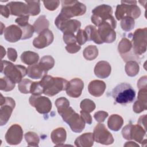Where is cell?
Wrapping results in <instances>:
<instances>
[{
  "label": "cell",
  "mask_w": 147,
  "mask_h": 147,
  "mask_svg": "<svg viewBox=\"0 0 147 147\" xmlns=\"http://www.w3.org/2000/svg\"><path fill=\"white\" fill-rule=\"evenodd\" d=\"M30 93L35 95H40L43 94V88L40 84V81L32 82L30 88Z\"/></svg>",
  "instance_id": "ab89813d"
},
{
  "label": "cell",
  "mask_w": 147,
  "mask_h": 147,
  "mask_svg": "<svg viewBox=\"0 0 147 147\" xmlns=\"http://www.w3.org/2000/svg\"><path fill=\"white\" fill-rule=\"evenodd\" d=\"M80 48L81 47L76 43L67 45V46L65 47V49L69 53H75L79 51Z\"/></svg>",
  "instance_id": "c3c4849f"
},
{
  "label": "cell",
  "mask_w": 147,
  "mask_h": 147,
  "mask_svg": "<svg viewBox=\"0 0 147 147\" xmlns=\"http://www.w3.org/2000/svg\"><path fill=\"white\" fill-rule=\"evenodd\" d=\"M146 92H147L146 87L140 88L139 91H138V97H137V100L146 107H147V99H146L147 94H146Z\"/></svg>",
  "instance_id": "60d3db41"
},
{
  "label": "cell",
  "mask_w": 147,
  "mask_h": 147,
  "mask_svg": "<svg viewBox=\"0 0 147 147\" xmlns=\"http://www.w3.org/2000/svg\"><path fill=\"white\" fill-rule=\"evenodd\" d=\"M98 55V49L95 45H89L83 51V56L87 60H93Z\"/></svg>",
  "instance_id": "836d02e7"
},
{
  "label": "cell",
  "mask_w": 147,
  "mask_h": 147,
  "mask_svg": "<svg viewBox=\"0 0 147 147\" xmlns=\"http://www.w3.org/2000/svg\"><path fill=\"white\" fill-rule=\"evenodd\" d=\"M47 74L39 63L29 65L27 68L28 76L33 79H41Z\"/></svg>",
  "instance_id": "d4e9b609"
},
{
  "label": "cell",
  "mask_w": 147,
  "mask_h": 147,
  "mask_svg": "<svg viewBox=\"0 0 147 147\" xmlns=\"http://www.w3.org/2000/svg\"><path fill=\"white\" fill-rule=\"evenodd\" d=\"M136 1H122L121 5H118L116 7L115 17L118 20H121L125 17H130L136 19L141 14V10L137 5Z\"/></svg>",
  "instance_id": "8992f818"
},
{
  "label": "cell",
  "mask_w": 147,
  "mask_h": 147,
  "mask_svg": "<svg viewBox=\"0 0 147 147\" xmlns=\"http://www.w3.org/2000/svg\"><path fill=\"white\" fill-rule=\"evenodd\" d=\"M25 2L28 5L29 16H37L40 13V1H25Z\"/></svg>",
  "instance_id": "d6a6232c"
},
{
  "label": "cell",
  "mask_w": 147,
  "mask_h": 147,
  "mask_svg": "<svg viewBox=\"0 0 147 147\" xmlns=\"http://www.w3.org/2000/svg\"><path fill=\"white\" fill-rule=\"evenodd\" d=\"M76 41L79 45L84 44L87 40V36L84 30L79 29L77 32V34L76 36Z\"/></svg>",
  "instance_id": "b9f144b4"
},
{
  "label": "cell",
  "mask_w": 147,
  "mask_h": 147,
  "mask_svg": "<svg viewBox=\"0 0 147 147\" xmlns=\"http://www.w3.org/2000/svg\"><path fill=\"white\" fill-rule=\"evenodd\" d=\"M1 108H0V125L3 126L8 122L16 103L14 100L10 97H4L1 94Z\"/></svg>",
  "instance_id": "8fae6325"
},
{
  "label": "cell",
  "mask_w": 147,
  "mask_h": 147,
  "mask_svg": "<svg viewBox=\"0 0 147 147\" xmlns=\"http://www.w3.org/2000/svg\"><path fill=\"white\" fill-rule=\"evenodd\" d=\"M20 28L22 32V36L21 40L28 39L32 37L33 33L34 32L33 26H32L30 24H28L25 26H22Z\"/></svg>",
  "instance_id": "f35d334b"
},
{
  "label": "cell",
  "mask_w": 147,
  "mask_h": 147,
  "mask_svg": "<svg viewBox=\"0 0 147 147\" xmlns=\"http://www.w3.org/2000/svg\"><path fill=\"white\" fill-rule=\"evenodd\" d=\"M111 71L110 64L106 61H100L96 63L94 68V74L99 78H108Z\"/></svg>",
  "instance_id": "7402d4cb"
},
{
  "label": "cell",
  "mask_w": 147,
  "mask_h": 147,
  "mask_svg": "<svg viewBox=\"0 0 147 147\" xmlns=\"http://www.w3.org/2000/svg\"><path fill=\"white\" fill-rule=\"evenodd\" d=\"M21 60L23 63L31 65L38 62L39 55L38 53L32 51H25L21 55Z\"/></svg>",
  "instance_id": "83f0119b"
},
{
  "label": "cell",
  "mask_w": 147,
  "mask_h": 147,
  "mask_svg": "<svg viewBox=\"0 0 147 147\" xmlns=\"http://www.w3.org/2000/svg\"><path fill=\"white\" fill-rule=\"evenodd\" d=\"M118 49L121 56L125 61H138L140 60V56L136 55L134 53L131 42L127 38L124 37L121 40L118 44Z\"/></svg>",
  "instance_id": "5bb4252c"
},
{
  "label": "cell",
  "mask_w": 147,
  "mask_h": 147,
  "mask_svg": "<svg viewBox=\"0 0 147 147\" xmlns=\"http://www.w3.org/2000/svg\"><path fill=\"white\" fill-rule=\"evenodd\" d=\"M98 27V31L103 42L112 43L115 40V26L109 22H103Z\"/></svg>",
  "instance_id": "9a60e30c"
},
{
  "label": "cell",
  "mask_w": 147,
  "mask_h": 147,
  "mask_svg": "<svg viewBox=\"0 0 147 147\" xmlns=\"http://www.w3.org/2000/svg\"><path fill=\"white\" fill-rule=\"evenodd\" d=\"M84 31L86 33L88 41H92L97 44H102L103 43L99 34L98 29H96L95 26L91 25H88L86 26Z\"/></svg>",
  "instance_id": "484cf974"
},
{
  "label": "cell",
  "mask_w": 147,
  "mask_h": 147,
  "mask_svg": "<svg viewBox=\"0 0 147 147\" xmlns=\"http://www.w3.org/2000/svg\"><path fill=\"white\" fill-rule=\"evenodd\" d=\"M39 64L47 73L49 69H52L54 67L55 60L51 56L46 55L41 57Z\"/></svg>",
  "instance_id": "1f68e13d"
},
{
  "label": "cell",
  "mask_w": 147,
  "mask_h": 147,
  "mask_svg": "<svg viewBox=\"0 0 147 147\" xmlns=\"http://www.w3.org/2000/svg\"><path fill=\"white\" fill-rule=\"evenodd\" d=\"M29 16H25L22 17H19L16 19L15 22L20 27H22L27 25L28 24L29 21Z\"/></svg>",
  "instance_id": "7dc6e473"
},
{
  "label": "cell",
  "mask_w": 147,
  "mask_h": 147,
  "mask_svg": "<svg viewBox=\"0 0 147 147\" xmlns=\"http://www.w3.org/2000/svg\"><path fill=\"white\" fill-rule=\"evenodd\" d=\"M63 40L67 45L76 44L77 42L76 36L73 33H63Z\"/></svg>",
  "instance_id": "7bdbcfd3"
},
{
  "label": "cell",
  "mask_w": 147,
  "mask_h": 147,
  "mask_svg": "<svg viewBox=\"0 0 147 147\" xmlns=\"http://www.w3.org/2000/svg\"><path fill=\"white\" fill-rule=\"evenodd\" d=\"M108 115L109 114L107 112L104 111H99L94 114V117L97 122L101 123L105 121V120L108 117Z\"/></svg>",
  "instance_id": "bcb514c9"
},
{
  "label": "cell",
  "mask_w": 147,
  "mask_h": 147,
  "mask_svg": "<svg viewBox=\"0 0 147 147\" xmlns=\"http://www.w3.org/2000/svg\"><path fill=\"white\" fill-rule=\"evenodd\" d=\"M146 83H147L146 76H142L138 81L137 86L139 88V89L146 87Z\"/></svg>",
  "instance_id": "db71d44e"
},
{
  "label": "cell",
  "mask_w": 147,
  "mask_h": 147,
  "mask_svg": "<svg viewBox=\"0 0 147 147\" xmlns=\"http://www.w3.org/2000/svg\"><path fill=\"white\" fill-rule=\"evenodd\" d=\"M80 107L82 110L90 113L95 110L96 105L91 99H84L80 102Z\"/></svg>",
  "instance_id": "8d00e7d4"
},
{
  "label": "cell",
  "mask_w": 147,
  "mask_h": 147,
  "mask_svg": "<svg viewBox=\"0 0 147 147\" xmlns=\"http://www.w3.org/2000/svg\"><path fill=\"white\" fill-rule=\"evenodd\" d=\"M1 72L16 83H19L27 75V68L21 65H14L10 61L2 60Z\"/></svg>",
  "instance_id": "277c9868"
},
{
  "label": "cell",
  "mask_w": 147,
  "mask_h": 147,
  "mask_svg": "<svg viewBox=\"0 0 147 147\" xmlns=\"http://www.w3.org/2000/svg\"><path fill=\"white\" fill-rule=\"evenodd\" d=\"M62 8L60 13L68 18L80 16L85 14L86 6L78 1H61Z\"/></svg>",
  "instance_id": "52a82bcc"
},
{
  "label": "cell",
  "mask_w": 147,
  "mask_h": 147,
  "mask_svg": "<svg viewBox=\"0 0 147 147\" xmlns=\"http://www.w3.org/2000/svg\"><path fill=\"white\" fill-rule=\"evenodd\" d=\"M43 3H44L45 7L47 9H48V10H50V11H53L58 7V6L60 4V1L58 0L44 1Z\"/></svg>",
  "instance_id": "ee69618b"
},
{
  "label": "cell",
  "mask_w": 147,
  "mask_h": 147,
  "mask_svg": "<svg viewBox=\"0 0 147 147\" xmlns=\"http://www.w3.org/2000/svg\"><path fill=\"white\" fill-rule=\"evenodd\" d=\"M9 7L10 14L13 16L22 17L29 16V10L28 5L22 2H10L7 5Z\"/></svg>",
  "instance_id": "ffe728a7"
},
{
  "label": "cell",
  "mask_w": 147,
  "mask_h": 147,
  "mask_svg": "<svg viewBox=\"0 0 147 147\" xmlns=\"http://www.w3.org/2000/svg\"><path fill=\"white\" fill-rule=\"evenodd\" d=\"M147 109V107L144 106L142 103H141L138 100L136 101L133 106V110L136 113H140L144 110Z\"/></svg>",
  "instance_id": "681fc988"
},
{
  "label": "cell",
  "mask_w": 147,
  "mask_h": 147,
  "mask_svg": "<svg viewBox=\"0 0 147 147\" xmlns=\"http://www.w3.org/2000/svg\"><path fill=\"white\" fill-rule=\"evenodd\" d=\"M125 72L126 74L131 77L135 76L137 75L140 70V67L137 61H129L125 67Z\"/></svg>",
  "instance_id": "f546056e"
},
{
  "label": "cell",
  "mask_w": 147,
  "mask_h": 147,
  "mask_svg": "<svg viewBox=\"0 0 147 147\" xmlns=\"http://www.w3.org/2000/svg\"><path fill=\"white\" fill-rule=\"evenodd\" d=\"M57 111L74 132L80 133L83 130L86 122L71 107H65L57 110Z\"/></svg>",
  "instance_id": "7a4b0ae2"
},
{
  "label": "cell",
  "mask_w": 147,
  "mask_h": 147,
  "mask_svg": "<svg viewBox=\"0 0 147 147\" xmlns=\"http://www.w3.org/2000/svg\"><path fill=\"white\" fill-rule=\"evenodd\" d=\"M94 137L92 133H85L78 137L75 141V145L78 147H90L94 144Z\"/></svg>",
  "instance_id": "cb8c5ba5"
},
{
  "label": "cell",
  "mask_w": 147,
  "mask_h": 147,
  "mask_svg": "<svg viewBox=\"0 0 147 147\" xmlns=\"http://www.w3.org/2000/svg\"><path fill=\"white\" fill-rule=\"evenodd\" d=\"M92 134L94 141L98 143L108 145L112 144L114 141L113 135L103 123L97 124Z\"/></svg>",
  "instance_id": "7c38bea8"
},
{
  "label": "cell",
  "mask_w": 147,
  "mask_h": 147,
  "mask_svg": "<svg viewBox=\"0 0 147 147\" xmlns=\"http://www.w3.org/2000/svg\"><path fill=\"white\" fill-rule=\"evenodd\" d=\"M112 96L115 102L118 103H130L135 98L136 91L129 84L122 83L114 88L112 91Z\"/></svg>",
  "instance_id": "5b68a950"
},
{
  "label": "cell",
  "mask_w": 147,
  "mask_h": 147,
  "mask_svg": "<svg viewBox=\"0 0 147 147\" xmlns=\"http://www.w3.org/2000/svg\"><path fill=\"white\" fill-rule=\"evenodd\" d=\"M0 9H1V14L2 16L5 17V18H8L9 17V15L10 14V11L7 6L1 5Z\"/></svg>",
  "instance_id": "f5cc1de1"
},
{
  "label": "cell",
  "mask_w": 147,
  "mask_h": 147,
  "mask_svg": "<svg viewBox=\"0 0 147 147\" xmlns=\"http://www.w3.org/2000/svg\"><path fill=\"white\" fill-rule=\"evenodd\" d=\"M123 124V119L121 116L118 114H112L109 118L107 125L109 129L113 131H118Z\"/></svg>",
  "instance_id": "4316f807"
},
{
  "label": "cell",
  "mask_w": 147,
  "mask_h": 147,
  "mask_svg": "<svg viewBox=\"0 0 147 147\" xmlns=\"http://www.w3.org/2000/svg\"><path fill=\"white\" fill-rule=\"evenodd\" d=\"M106 83L100 80H94L90 82L88 86L89 93L95 97H99L102 95L106 90Z\"/></svg>",
  "instance_id": "44dd1931"
},
{
  "label": "cell",
  "mask_w": 147,
  "mask_h": 147,
  "mask_svg": "<svg viewBox=\"0 0 147 147\" xmlns=\"http://www.w3.org/2000/svg\"><path fill=\"white\" fill-rule=\"evenodd\" d=\"M55 24L57 29L63 33H73L78 32L81 26L79 21L75 19L68 18L60 13L55 20Z\"/></svg>",
  "instance_id": "30bf717a"
},
{
  "label": "cell",
  "mask_w": 147,
  "mask_h": 147,
  "mask_svg": "<svg viewBox=\"0 0 147 147\" xmlns=\"http://www.w3.org/2000/svg\"><path fill=\"white\" fill-rule=\"evenodd\" d=\"M80 113L82 118H83V119L84 121L86 123H87L88 125L91 124L92 122V117L91 116L89 113L81 110L80 111Z\"/></svg>",
  "instance_id": "816d5d0a"
},
{
  "label": "cell",
  "mask_w": 147,
  "mask_h": 147,
  "mask_svg": "<svg viewBox=\"0 0 147 147\" xmlns=\"http://www.w3.org/2000/svg\"><path fill=\"white\" fill-rule=\"evenodd\" d=\"M51 138L52 142L56 146H62L67 138L66 130L62 127H57L52 131Z\"/></svg>",
  "instance_id": "603a6c76"
},
{
  "label": "cell",
  "mask_w": 147,
  "mask_h": 147,
  "mask_svg": "<svg viewBox=\"0 0 147 147\" xmlns=\"http://www.w3.org/2000/svg\"><path fill=\"white\" fill-rule=\"evenodd\" d=\"M23 138V130L21 126L18 124L11 125L6 131L5 140L6 142L11 145L19 144Z\"/></svg>",
  "instance_id": "2e32d148"
},
{
  "label": "cell",
  "mask_w": 147,
  "mask_h": 147,
  "mask_svg": "<svg viewBox=\"0 0 147 147\" xmlns=\"http://www.w3.org/2000/svg\"><path fill=\"white\" fill-rule=\"evenodd\" d=\"M55 105L57 109H61L65 107L69 106V102L68 100L64 97H61L59 98H57L55 101Z\"/></svg>",
  "instance_id": "f6af8a7d"
},
{
  "label": "cell",
  "mask_w": 147,
  "mask_h": 147,
  "mask_svg": "<svg viewBox=\"0 0 147 147\" xmlns=\"http://www.w3.org/2000/svg\"><path fill=\"white\" fill-rule=\"evenodd\" d=\"M54 36L51 30L47 29L41 32L39 35L34 38L33 41V46L38 49H42L49 46L52 43Z\"/></svg>",
  "instance_id": "e0dca14e"
},
{
  "label": "cell",
  "mask_w": 147,
  "mask_h": 147,
  "mask_svg": "<svg viewBox=\"0 0 147 147\" xmlns=\"http://www.w3.org/2000/svg\"><path fill=\"white\" fill-rule=\"evenodd\" d=\"M25 138L29 146H38L40 142L38 136L34 132L28 131L25 134Z\"/></svg>",
  "instance_id": "e575fe53"
},
{
  "label": "cell",
  "mask_w": 147,
  "mask_h": 147,
  "mask_svg": "<svg viewBox=\"0 0 147 147\" xmlns=\"http://www.w3.org/2000/svg\"><path fill=\"white\" fill-rule=\"evenodd\" d=\"M1 47V49H2V51H1V55H2V59L3 57V56L5 55L6 54V51H5V49L3 48L2 46Z\"/></svg>",
  "instance_id": "6f0895ef"
},
{
  "label": "cell",
  "mask_w": 147,
  "mask_h": 147,
  "mask_svg": "<svg viewBox=\"0 0 147 147\" xmlns=\"http://www.w3.org/2000/svg\"><path fill=\"white\" fill-rule=\"evenodd\" d=\"M146 28H139L133 33L131 41L134 53L140 56L146 51Z\"/></svg>",
  "instance_id": "9c48e42d"
},
{
  "label": "cell",
  "mask_w": 147,
  "mask_h": 147,
  "mask_svg": "<svg viewBox=\"0 0 147 147\" xmlns=\"http://www.w3.org/2000/svg\"><path fill=\"white\" fill-rule=\"evenodd\" d=\"M84 83L83 80L76 78L68 82L65 90L66 93L71 98H78L81 95Z\"/></svg>",
  "instance_id": "ac0fdd59"
},
{
  "label": "cell",
  "mask_w": 147,
  "mask_h": 147,
  "mask_svg": "<svg viewBox=\"0 0 147 147\" xmlns=\"http://www.w3.org/2000/svg\"><path fill=\"white\" fill-rule=\"evenodd\" d=\"M124 146H138L139 147V145L133 141H129L126 142V143L124 145Z\"/></svg>",
  "instance_id": "9f6ffc18"
},
{
  "label": "cell",
  "mask_w": 147,
  "mask_h": 147,
  "mask_svg": "<svg viewBox=\"0 0 147 147\" xmlns=\"http://www.w3.org/2000/svg\"><path fill=\"white\" fill-rule=\"evenodd\" d=\"M91 16L92 22L96 26H98L103 22H109L114 26H117V22L112 16L113 9L111 6L102 4L96 6L92 10Z\"/></svg>",
  "instance_id": "3957f363"
},
{
  "label": "cell",
  "mask_w": 147,
  "mask_h": 147,
  "mask_svg": "<svg viewBox=\"0 0 147 147\" xmlns=\"http://www.w3.org/2000/svg\"><path fill=\"white\" fill-rule=\"evenodd\" d=\"M49 25V21L47 19L45 16H41L36 20L33 26L34 31L36 33L40 34L44 30L48 29Z\"/></svg>",
  "instance_id": "f1b7e54d"
},
{
  "label": "cell",
  "mask_w": 147,
  "mask_h": 147,
  "mask_svg": "<svg viewBox=\"0 0 147 147\" xmlns=\"http://www.w3.org/2000/svg\"><path fill=\"white\" fill-rule=\"evenodd\" d=\"M4 38L10 42H16L21 39L22 32L21 28L16 25H11L4 30Z\"/></svg>",
  "instance_id": "d6986e66"
},
{
  "label": "cell",
  "mask_w": 147,
  "mask_h": 147,
  "mask_svg": "<svg viewBox=\"0 0 147 147\" xmlns=\"http://www.w3.org/2000/svg\"><path fill=\"white\" fill-rule=\"evenodd\" d=\"M32 81L28 79H24L21 82L18 83V88L19 91L23 94H28L30 93V88Z\"/></svg>",
  "instance_id": "74e56055"
},
{
  "label": "cell",
  "mask_w": 147,
  "mask_h": 147,
  "mask_svg": "<svg viewBox=\"0 0 147 147\" xmlns=\"http://www.w3.org/2000/svg\"><path fill=\"white\" fill-rule=\"evenodd\" d=\"M30 105L40 114H48L52 109V104L50 99L46 96L32 95L29 99Z\"/></svg>",
  "instance_id": "4fadbf2b"
},
{
  "label": "cell",
  "mask_w": 147,
  "mask_h": 147,
  "mask_svg": "<svg viewBox=\"0 0 147 147\" xmlns=\"http://www.w3.org/2000/svg\"><path fill=\"white\" fill-rule=\"evenodd\" d=\"M16 86V83L7 76L1 78L0 79V90L5 92L11 91Z\"/></svg>",
  "instance_id": "4dcf8cb0"
},
{
  "label": "cell",
  "mask_w": 147,
  "mask_h": 147,
  "mask_svg": "<svg viewBox=\"0 0 147 147\" xmlns=\"http://www.w3.org/2000/svg\"><path fill=\"white\" fill-rule=\"evenodd\" d=\"M7 57L8 59L12 61H16L17 58V53L15 49L12 48H9L7 49Z\"/></svg>",
  "instance_id": "f907efd6"
},
{
  "label": "cell",
  "mask_w": 147,
  "mask_h": 147,
  "mask_svg": "<svg viewBox=\"0 0 147 147\" xmlns=\"http://www.w3.org/2000/svg\"><path fill=\"white\" fill-rule=\"evenodd\" d=\"M122 134L123 137L126 140H134L141 144L143 142L146 143V140H144L146 135V130L138 124L134 125L129 124L126 125L122 129Z\"/></svg>",
  "instance_id": "ba28073f"
},
{
  "label": "cell",
  "mask_w": 147,
  "mask_h": 147,
  "mask_svg": "<svg viewBox=\"0 0 147 147\" xmlns=\"http://www.w3.org/2000/svg\"><path fill=\"white\" fill-rule=\"evenodd\" d=\"M146 114H144L142 116H141L138 119V124L142 126L144 129L146 130Z\"/></svg>",
  "instance_id": "11a10c76"
},
{
  "label": "cell",
  "mask_w": 147,
  "mask_h": 147,
  "mask_svg": "<svg viewBox=\"0 0 147 147\" xmlns=\"http://www.w3.org/2000/svg\"><path fill=\"white\" fill-rule=\"evenodd\" d=\"M40 83L43 88V94L48 96H53L65 90L68 82L63 78L45 75Z\"/></svg>",
  "instance_id": "6da1fadb"
},
{
  "label": "cell",
  "mask_w": 147,
  "mask_h": 147,
  "mask_svg": "<svg viewBox=\"0 0 147 147\" xmlns=\"http://www.w3.org/2000/svg\"><path fill=\"white\" fill-rule=\"evenodd\" d=\"M135 25L134 19L130 17H125L121 20V26L123 30L125 32H129L131 30Z\"/></svg>",
  "instance_id": "d590c367"
}]
</instances>
